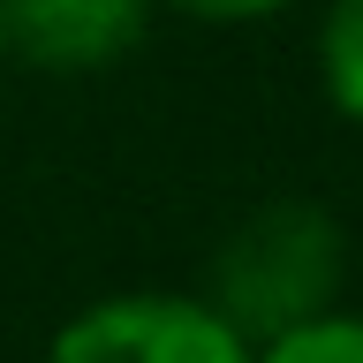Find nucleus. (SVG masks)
<instances>
[{
    "instance_id": "nucleus-4",
    "label": "nucleus",
    "mask_w": 363,
    "mask_h": 363,
    "mask_svg": "<svg viewBox=\"0 0 363 363\" xmlns=\"http://www.w3.org/2000/svg\"><path fill=\"white\" fill-rule=\"evenodd\" d=\"M318 76L348 121H363V0H333V16L318 30Z\"/></svg>"
},
{
    "instance_id": "nucleus-1",
    "label": "nucleus",
    "mask_w": 363,
    "mask_h": 363,
    "mask_svg": "<svg viewBox=\"0 0 363 363\" xmlns=\"http://www.w3.org/2000/svg\"><path fill=\"white\" fill-rule=\"evenodd\" d=\"M333 295H340V227L318 204H295V197L257 204L220 242L212 311L250 348L303 325V318H318V311H333Z\"/></svg>"
},
{
    "instance_id": "nucleus-3",
    "label": "nucleus",
    "mask_w": 363,
    "mask_h": 363,
    "mask_svg": "<svg viewBox=\"0 0 363 363\" xmlns=\"http://www.w3.org/2000/svg\"><path fill=\"white\" fill-rule=\"evenodd\" d=\"M152 0H0V45L45 76L113 68L144 38Z\"/></svg>"
},
{
    "instance_id": "nucleus-2",
    "label": "nucleus",
    "mask_w": 363,
    "mask_h": 363,
    "mask_svg": "<svg viewBox=\"0 0 363 363\" xmlns=\"http://www.w3.org/2000/svg\"><path fill=\"white\" fill-rule=\"evenodd\" d=\"M45 363H257V348L197 295H106L53 333Z\"/></svg>"
},
{
    "instance_id": "nucleus-6",
    "label": "nucleus",
    "mask_w": 363,
    "mask_h": 363,
    "mask_svg": "<svg viewBox=\"0 0 363 363\" xmlns=\"http://www.w3.org/2000/svg\"><path fill=\"white\" fill-rule=\"evenodd\" d=\"M167 8H182V16H197V23H257V16L295 8V0H167Z\"/></svg>"
},
{
    "instance_id": "nucleus-7",
    "label": "nucleus",
    "mask_w": 363,
    "mask_h": 363,
    "mask_svg": "<svg viewBox=\"0 0 363 363\" xmlns=\"http://www.w3.org/2000/svg\"><path fill=\"white\" fill-rule=\"evenodd\" d=\"M0 61H8V45H0Z\"/></svg>"
},
{
    "instance_id": "nucleus-5",
    "label": "nucleus",
    "mask_w": 363,
    "mask_h": 363,
    "mask_svg": "<svg viewBox=\"0 0 363 363\" xmlns=\"http://www.w3.org/2000/svg\"><path fill=\"white\" fill-rule=\"evenodd\" d=\"M257 363H363V318L348 311H318L288 333L257 340Z\"/></svg>"
}]
</instances>
